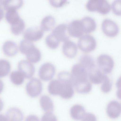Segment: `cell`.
<instances>
[{
	"instance_id": "14",
	"label": "cell",
	"mask_w": 121,
	"mask_h": 121,
	"mask_svg": "<svg viewBox=\"0 0 121 121\" xmlns=\"http://www.w3.org/2000/svg\"><path fill=\"white\" fill-rule=\"evenodd\" d=\"M90 80L94 84H98L102 82L105 74L96 66L88 72Z\"/></svg>"
},
{
	"instance_id": "11",
	"label": "cell",
	"mask_w": 121,
	"mask_h": 121,
	"mask_svg": "<svg viewBox=\"0 0 121 121\" xmlns=\"http://www.w3.org/2000/svg\"><path fill=\"white\" fill-rule=\"evenodd\" d=\"M68 31L69 35L73 37H81L84 33L81 21L74 20L68 26Z\"/></svg>"
},
{
	"instance_id": "20",
	"label": "cell",
	"mask_w": 121,
	"mask_h": 121,
	"mask_svg": "<svg viewBox=\"0 0 121 121\" xmlns=\"http://www.w3.org/2000/svg\"><path fill=\"white\" fill-rule=\"evenodd\" d=\"M71 116L75 120L82 119L85 113L84 108L81 105L77 104L73 106L70 111Z\"/></svg>"
},
{
	"instance_id": "38",
	"label": "cell",
	"mask_w": 121,
	"mask_h": 121,
	"mask_svg": "<svg viewBox=\"0 0 121 121\" xmlns=\"http://www.w3.org/2000/svg\"><path fill=\"white\" fill-rule=\"evenodd\" d=\"M4 87V84L2 81L0 79V93L2 91Z\"/></svg>"
},
{
	"instance_id": "16",
	"label": "cell",
	"mask_w": 121,
	"mask_h": 121,
	"mask_svg": "<svg viewBox=\"0 0 121 121\" xmlns=\"http://www.w3.org/2000/svg\"><path fill=\"white\" fill-rule=\"evenodd\" d=\"M3 50L4 53L9 56H12L16 55L18 51V47L14 42L8 41L5 42L3 46Z\"/></svg>"
},
{
	"instance_id": "27",
	"label": "cell",
	"mask_w": 121,
	"mask_h": 121,
	"mask_svg": "<svg viewBox=\"0 0 121 121\" xmlns=\"http://www.w3.org/2000/svg\"><path fill=\"white\" fill-rule=\"evenodd\" d=\"M60 84V82L58 80L52 81L49 83L48 87L49 93L53 95H59Z\"/></svg>"
},
{
	"instance_id": "26",
	"label": "cell",
	"mask_w": 121,
	"mask_h": 121,
	"mask_svg": "<svg viewBox=\"0 0 121 121\" xmlns=\"http://www.w3.org/2000/svg\"><path fill=\"white\" fill-rule=\"evenodd\" d=\"M10 70V65L8 61L4 59L0 60V78L7 75Z\"/></svg>"
},
{
	"instance_id": "33",
	"label": "cell",
	"mask_w": 121,
	"mask_h": 121,
	"mask_svg": "<svg viewBox=\"0 0 121 121\" xmlns=\"http://www.w3.org/2000/svg\"><path fill=\"white\" fill-rule=\"evenodd\" d=\"M67 0H49L50 4L53 7L56 8L61 7L66 3Z\"/></svg>"
},
{
	"instance_id": "17",
	"label": "cell",
	"mask_w": 121,
	"mask_h": 121,
	"mask_svg": "<svg viewBox=\"0 0 121 121\" xmlns=\"http://www.w3.org/2000/svg\"><path fill=\"white\" fill-rule=\"evenodd\" d=\"M6 117L7 121H22L23 118V115L21 111L16 108L9 109L7 111Z\"/></svg>"
},
{
	"instance_id": "6",
	"label": "cell",
	"mask_w": 121,
	"mask_h": 121,
	"mask_svg": "<svg viewBox=\"0 0 121 121\" xmlns=\"http://www.w3.org/2000/svg\"><path fill=\"white\" fill-rule=\"evenodd\" d=\"M55 72V68L53 65L51 63H46L43 64L40 67L39 71V75L42 80L48 81L53 77Z\"/></svg>"
},
{
	"instance_id": "9",
	"label": "cell",
	"mask_w": 121,
	"mask_h": 121,
	"mask_svg": "<svg viewBox=\"0 0 121 121\" xmlns=\"http://www.w3.org/2000/svg\"><path fill=\"white\" fill-rule=\"evenodd\" d=\"M43 35V31L36 26L29 28L24 33L23 35L25 39L30 41H35L41 39Z\"/></svg>"
},
{
	"instance_id": "25",
	"label": "cell",
	"mask_w": 121,
	"mask_h": 121,
	"mask_svg": "<svg viewBox=\"0 0 121 121\" xmlns=\"http://www.w3.org/2000/svg\"><path fill=\"white\" fill-rule=\"evenodd\" d=\"M24 77L20 71H15L11 73L10 78L11 81L13 83L16 85H19L23 83Z\"/></svg>"
},
{
	"instance_id": "10",
	"label": "cell",
	"mask_w": 121,
	"mask_h": 121,
	"mask_svg": "<svg viewBox=\"0 0 121 121\" xmlns=\"http://www.w3.org/2000/svg\"><path fill=\"white\" fill-rule=\"evenodd\" d=\"M19 71L27 79H30L33 76L35 72V68L30 62L23 60L20 61L18 65Z\"/></svg>"
},
{
	"instance_id": "3",
	"label": "cell",
	"mask_w": 121,
	"mask_h": 121,
	"mask_svg": "<svg viewBox=\"0 0 121 121\" xmlns=\"http://www.w3.org/2000/svg\"><path fill=\"white\" fill-rule=\"evenodd\" d=\"M96 42L92 36L86 35L82 37L78 43L79 48L82 51L90 52L95 49L96 46Z\"/></svg>"
},
{
	"instance_id": "41",
	"label": "cell",
	"mask_w": 121,
	"mask_h": 121,
	"mask_svg": "<svg viewBox=\"0 0 121 121\" xmlns=\"http://www.w3.org/2000/svg\"><path fill=\"white\" fill-rule=\"evenodd\" d=\"M8 0H0V4L3 6Z\"/></svg>"
},
{
	"instance_id": "12",
	"label": "cell",
	"mask_w": 121,
	"mask_h": 121,
	"mask_svg": "<svg viewBox=\"0 0 121 121\" xmlns=\"http://www.w3.org/2000/svg\"><path fill=\"white\" fill-rule=\"evenodd\" d=\"M62 49L64 55L69 58L74 57L77 52V47L75 43L69 40L65 42Z\"/></svg>"
},
{
	"instance_id": "32",
	"label": "cell",
	"mask_w": 121,
	"mask_h": 121,
	"mask_svg": "<svg viewBox=\"0 0 121 121\" xmlns=\"http://www.w3.org/2000/svg\"><path fill=\"white\" fill-rule=\"evenodd\" d=\"M112 8L114 13L117 15H121V0H115L112 4Z\"/></svg>"
},
{
	"instance_id": "29",
	"label": "cell",
	"mask_w": 121,
	"mask_h": 121,
	"mask_svg": "<svg viewBox=\"0 0 121 121\" xmlns=\"http://www.w3.org/2000/svg\"><path fill=\"white\" fill-rule=\"evenodd\" d=\"M45 41L47 46L52 49L57 48L59 44L60 41L52 34L46 37Z\"/></svg>"
},
{
	"instance_id": "2",
	"label": "cell",
	"mask_w": 121,
	"mask_h": 121,
	"mask_svg": "<svg viewBox=\"0 0 121 121\" xmlns=\"http://www.w3.org/2000/svg\"><path fill=\"white\" fill-rule=\"evenodd\" d=\"M72 76L74 85L83 83L88 81L87 70L80 64L74 65L72 69Z\"/></svg>"
},
{
	"instance_id": "23",
	"label": "cell",
	"mask_w": 121,
	"mask_h": 121,
	"mask_svg": "<svg viewBox=\"0 0 121 121\" xmlns=\"http://www.w3.org/2000/svg\"><path fill=\"white\" fill-rule=\"evenodd\" d=\"M5 17L7 21L11 25L16 23L21 18L17 12L15 10H7L5 13Z\"/></svg>"
},
{
	"instance_id": "5",
	"label": "cell",
	"mask_w": 121,
	"mask_h": 121,
	"mask_svg": "<svg viewBox=\"0 0 121 121\" xmlns=\"http://www.w3.org/2000/svg\"><path fill=\"white\" fill-rule=\"evenodd\" d=\"M26 89L27 92L29 96L32 97H36L42 92V83L38 79L33 78L27 84Z\"/></svg>"
},
{
	"instance_id": "7",
	"label": "cell",
	"mask_w": 121,
	"mask_h": 121,
	"mask_svg": "<svg viewBox=\"0 0 121 121\" xmlns=\"http://www.w3.org/2000/svg\"><path fill=\"white\" fill-rule=\"evenodd\" d=\"M102 27L104 33L110 37L116 36L119 31L117 25L114 22L108 19H105L103 21Z\"/></svg>"
},
{
	"instance_id": "39",
	"label": "cell",
	"mask_w": 121,
	"mask_h": 121,
	"mask_svg": "<svg viewBox=\"0 0 121 121\" xmlns=\"http://www.w3.org/2000/svg\"><path fill=\"white\" fill-rule=\"evenodd\" d=\"M0 120L7 121L6 117L2 114H0Z\"/></svg>"
},
{
	"instance_id": "19",
	"label": "cell",
	"mask_w": 121,
	"mask_h": 121,
	"mask_svg": "<svg viewBox=\"0 0 121 121\" xmlns=\"http://www.w3.org/2000/svg\"><path fill=\"white\" fill-rule=\"evenodd\" d=\"M80 64L88 72L96 66L95 61L90 55L85 54L82 55L79 59Z\"/></svg>"
},
{
	"instance_id": "30",
	"label": "cell",
	"mask_w": 121,
	"mask_h": 121,
	"mask_svg": "<svg viewBox=\"0 0 121 121\" xmlns=\"http://www.w3.org/2000/svg\"><path fill=\"white\" fill-rule=\"evenodd\" d=\"M103 82V83L101 87L102 91L105 93L109 92L111 89L112 83L109 78L105 74Z\"/></svg>"
},
{
	"instance_id": "22",
	"label": "cell",
	"mask_w": 121,
	"mask_h": 121,
	"mask_svg": "<svg viewBox=\"0 0 121 121\" xmlns=\"http://www.w3.org/2000/svg\"><path fill=\"white\" fill-rule=\"evenodd\" d=\"M55 24V18L51 16H47L42 20L40 28L43 31H49L54 27Z\"/></svg>"
},
{
	"instance_id": "31",
	"label": "cell",
	"mask_w": 121,
	"mask_h": 121,
	"mask_svg": "<svg viewBox=\"0 0 121 121\" xmlns=\"http://www.w3.org/2000/svg\"><path fill=\"white\" fill-rule=\"evenodd\" d=\"M34 45L33 43L30 41L25 39H23L20 43V51L22 54L25 55L27 50Z\"/></svg>"
},
{
	"instance_id": "24",
	"label": "cell",
	"mask_w": 121,
	"mask_h": 121,
	"mask_svg": "<svg viewBox=\"0 0 121 121\" xmlns=\"http://www.w3.org/2000/svg\"><path fill=\"white\" fill-rule=\"evenodd\" d=\"M23 0H8L3 5L4 9L7 10H16L22 6Z\"/></svg>"
},
{
	"instance_id": "4",
	"label": "cell",
	"mask_w": 121,
	"mask_h": 121,
	"mask_svg": "<svg viewBox=\"0 0 121 121\" xmlns=\"http://www.w3.org/2000/svg\"><path fill=\"white\" fill-rule=\"evenodd\" d=\"M97 63L99 68L105 73H109L112 70L114 65L113 60L109 56L101 54L97 58Z\"/></svg>"
},
{
	"instance_id": "21",
	"label": "cell",
	"mask_w": 121,
	"mask_h": 121,
	"mask_svg": "<svg viewBox=\"0 0 121 121\" xmlns=\"http://www.w3.org/2000/svg\"><path fill=\"white\" fill-rule=\"evenodd\" d=\"M40 104L42 109L46 112H52L54 105L52 101L49 96L45 95L41 96L40 99Z\"/></svg>"
},
{
	"instance_id": "35",
	"label": "cell",
	"mask_w": 121,
	"mask_h": 121,
	"mask_svg": "<svg viewBox=\"0 0 121 121\" xmlns=\"http://www.w3.org/2000/svg\"><path fill=\"white\" fill-rule=\"evenodd\" d=\"M96 117L93 114L90 113H85L81 120L83 121H96Z\"/></svg>"
},
{
	"instance_id": "18",
	"label": "cell",
	"mask_w": 121,
	"mask_h": 121,
	"mask_svg": "<svg viewBox=\"0 0 121 121\" xmlns=\"http://www.w3.org/2000/svg\"><path fill=\"white\" fill-rule=\"evenodd\" d=\"M84 33H88L94 31L96 28V24L95 20L88 17H85L81 21Z\"/></svg>"
},
{
	"instance_id": "36",
	"label": "cell",
	"mask_w": 121,
	"mask_h": 121,
	"mask_svg": "<svg viewBox=\"0 0 121 121\" xmlns=\"http://www.w3.org/2000/svg\"><path fill=\"white\" fill-rule=\"evenodd\" d=\"M26 119V120L38 121V118L36 116L34 115H31L28 116Z\"/></svg>"
},
{
	"instance_id": "13",
	"label": "cell",
	"mask_w": 121,
	"mask_h": 121,
	"mask_svg": "<svg viewBox=\"0 0 121 121\" xmlns=\"http://www.w3.org/2000/svg\"><path fill=\"white\" fill-rule=\"evenodd\" d=\"M107 112L110 117L116 118L118 117L121 112V105L118 102L112 101L109 103L107 108Z\"/></svg>"
},
{
	"instance_id": "40",
	"label": "cell",
	"mask_w": 121,
	"mask_h": 121,
	"mask_svg": "<svg viewBox=\"0 0 121 121\" xmlns=\"http://www.w3.org/2000/svg\"><path fill=\"white\" fill-rule=\"evenodd\" d=\"M3 103L1 99L0 98V112L2 111L3 108Z\"/></svg>"
},
{
	"instance_id": "34",
	"label": "cell",
	"mask_w": 121,
	"mask_h": 121,
	"mask_svg": "<svg viewBox=\"0 0 121 121\" xmlns=\"http://www.w3.org/2000/svg\"><path fill=\"white\" fill-rule=\"evenodd\" d=\"M42 121H56V117L52 112H47L45 113L42 118Z\"/></svg>"
},
{
	"instance_id": "15",
	"label": "cell",
	"mask_w": 121,
	"mask_h": 121,
	"mask_svg": "<svg viewBox=\"0 0 121 121\" xmlns=\"http://www.w3.org/2000/svg\"><path fill=\"white\" fill-rule=\"evenodd\" d=\"M25 55L27 59L30 62L36 63L41 59L40 52L34 45L28 50Z\"/></svg>"
},
{
	"instance_id": "1",
	"label": "cell",
	"mask_w": 121,
	"mask_h": 121,
	"mask_svg": "<svg viewBox=\"0 0 121 121\" xmlns=\"http://www.w3.org/2000/svg\"><path fill=\"white\" fill-rule=\"evenodd\" d=\"M86 8L90 11H97L103 15L107 14L110 10V5L107 0H89Z\"/></svg>"
},
{
	"instance_id": "8",
	"label": "cell",
	"mask_w": 121,
	"mask_h": 121,
	"mask_svg": "<svg viewBox=\"0 0 121 121\" xmlns=\"http://www.w3.org/2000/svg\"><path fill=\"white\" fill-rule=\"evenodd\" d=\"M52 34L59 41L65 42L69 38L68 26L66 24H62L57 26L53 29Z\"/></svg>"
},
{
	"instance_id": "37",
	"label": "cell",
	"mask_w": 121,
	"mask_h": 121,
	"mask_svg": "<svg viewBox=\"0 0 121 121\" xmlns=\"http://www.w3.org/2000/svg\"><path fill=\"white\" fill-rule=\"evenodd\" d=\"M4 15V13L2 6L0 4V21L3 18Z\"/></svg>"
},
{
	"instance_id": "28",
	"label": "cell",
	"mask_w": 121,
	"mask_h": 121,
	"mask_svg": "<svg viewBox=\"0 0 121 121\" xmlns=\"http://www.w3.org/2000/svg\"><path fill=\"white\" fill-rule=\"evenodd\" d=\"M25 26L24 22L22 19L21 18L16 23L11 25V31L14 35H18L23 31Z\"/></svg>"
}]
</instances>
